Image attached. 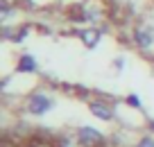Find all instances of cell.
<instances>
[{"label": "cell", "instance_id": "obj_1", "mask_svg": "<svg viewBox=\"0 0 154 147\" xmlns=\"http://www.w3.org/2000/svg\"><path fill=\"white\" fill-rule=\"evenodd\" d=\"M54 109V100L50 97L48 93H32L25 100V111H27L29 115H34V118H41V115H45L48 111Z\"/></svg>", "mask_w": 154, "mask_h": 147}, {"label": "cell", "instance_id": "obj_2", "mask_svg": "<svg viewBox=\"0 0 154 147\" xmlns=\"http://www.w3.org/2000/svg\"><path fill=\"white\" fill-rule=\"evenodd\" d=\"M77 140L82 142V147H104L106 145V136L100 131V129L95 127H88V124H84V127H79L75 131Z\"/></svg>", "mask_w": 154, "mask_h": 147}, {"label": "cell", "instance_id": "obj_3", "mask_svg": "<svg viewBox=\"0 0 154 147\" xmlns=\"http://www.w3.org/2000/svg\"><path fill=\"white\" fill-rule=\"evenodd\" d=\"M88 111H91V115H95L102 122H111L116 118L113 106L109 102H102V100H88Z\"/></svg>", "mask_w": 154, "mask_h": 147}, {"label": "cell", "instance_id": "obj_4", "mask_svg": "<svg viewBox=\"0 0 154 147\" xmlns=\"http://www.w3.org/2000/svg\"><path fill=\"white\" fill-rule=\"evenodd\" d=\"M134 43L140 47V50H149L152 47V43H154V34H152V29L149 27H136L134 29Z\"/></svg>", "mask_w": 154, "mask_h": 147}, {"label": "cell", "instance_id": "obj_5", "mask_svg": "<svg viewBox=\"0 0 154 147\" xmlns=\"http://www.w3.org/2000/svg\"><path fill=\"white\" fill-rule=\"evenodd\" d=\"M16 70L29 75V72H36V70H38V63H36V59H34L32 54H20V57H18V63H16Z\"/></svg>", "mask_w": 154, "mask_h": 147}, {"label": "cell", "instance_id": "obj_6", "mask_svg": "<svg viewBox=\"0 0 154 147\" xmlns=\"http://www.w3.org/2000/svg\"><path fill=\"white\" fill-rule=\"evenodd\" d=\"M79 38H82V43L86 47H95L97 41H100V29H95V27L82 29V32H79Z\"/></svg>", "mask_w": 154, "mask_h": 147}, {"label": "cell", "instance_id": "obj_7", "mask_svg": "<svg viewBox=\"0 0 154 147\" xmlns=\"http://www.w3.org/2000/svg\"><path fill=\"white\" fill-rule=\"evenodd\" d=\"M23 147H57L54 142L45 140V138H32V140H27Z\"/></svg>", "mask_w": 154, "mask_h": 147}, {"label": "cell", "instance_id": "obj_8", "mask_svg": "<svg viewBox=\"0 0 154 147\" xmlns=\"http://www.w3.org/2000/svg\"><path fill=\"white\" fill-rule=\"evenodd\" d=\"M125 102L131 106V109H143V102H140V97H138L136 93H129V95L125 97Z\"/></svg>", "mask_w": 154, "mask_h": 147}, {"label": "cell", "instance_id": "obj_9", "mask_svg": "<svg viewBox=\"0 0 154 147\" xmlns=\"http://www.w3.org/2000/svg\"><path fill=\"white\" fill-rule=\"evenodd\" d=\"M134 147H154V136H149V133L140 136V138H138V142H136Z\"/></svg>", "mask_w": 154, "mask_h": 147}, {"label": "cell", "instance_id": "obj_10", "mask_svg": "<svg viewBox=\"0 0 154 147\" xmlns=\"http://www.w3.org/2000/svg\"><path fill=\"white\" fill-rule=\"evenodd\" d=\"M122 66H125V59H116V68H118V70H122Z\"/></svg>", "mask_w": 154, "mask_h": 147}]
</instances>
